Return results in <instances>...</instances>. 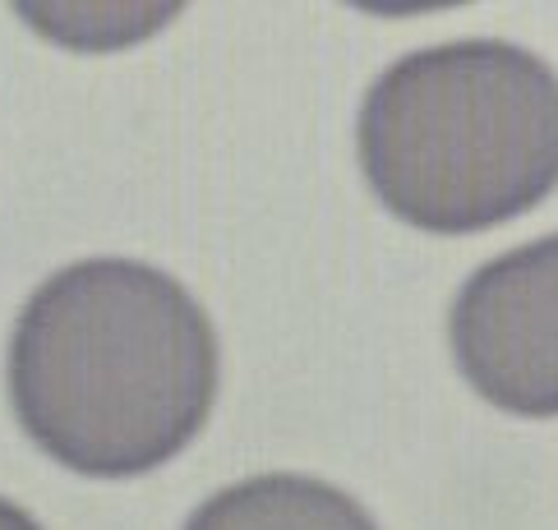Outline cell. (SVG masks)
Segmentation results:
<instances>
[{
    "label": "cell",
    "instance_id": "1",
    "mask_svg": "<svg viewBox=\"0 0 558 530\" xmlns=\"http://www.w3.org/2000/svg\"><path fill=\"white\" fill-rule=\"evenodd\" d=\"M222 356L204 305L153 263L88 259L33 291L10 342V402L47 457L144 476L204 429Z\"/></svg>",
    "mask_w": 558,
    "mask_h": 530
},
{
    "label": "cell",
    "instance_id": "2",
    "mask_svg": "<svg viewBox=\"0 0 558 530\" xmlns=\"http://www.w3.org/2000/svg\"><path fill=\"white\" fill-rule=\"evenodd\" d=\"M355 148L392 218L489 231L558 189V74L498 37L421 47L369 84Z\"/></svg>",
    "mask_w": 558,
    "mask_h": 530
},
{
    "label": "cell",
    "instance_id": "3",
    "mask_svg": "<svg viewBox=\"0 0 558 530\" xmlns=\"http://www.w3.org/2000/svg\"><path fill=\"white\" fill-rule=\"evenodd\" d=\"M452 360L485 402L558 416V231L481 263L448 309Z\"/></svg>",
    "mask_w": 558,
    "mask_h": 530
},
{
    "label": "cell",
    "instance_id": "4",
    "mask_svg": "<svg viewBox=\"0 0 558 530\" xmlns=\"http://www.w3.org/2000/svg\"><path fill=\"white\" fill-rule=\"evenodd\" d=\"M185 530H378L347 489L314 476H250L213 494Z\"/></svg>",
    "mask_w": 558,
    "mask_h": 530
},
{
    "label": "cell",
    "instance_id": "5",
    "mask_svg": "<svg viewBox=\"0 0 558 530\" xmlns=\"http://www.w3.org/2000/svg\"><path fill=\"white\" fill-rule=\"evenodd\" d=\"M0 530H43V526H37L24 507H14V503L0 498Z\"/></svg>",
    "mask_w": 558,
    "mask_h": 530
}]
</instances>
